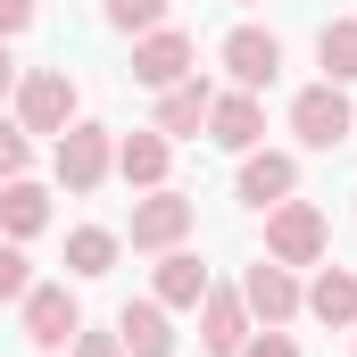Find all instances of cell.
I'll return each instance as SVG.
<instances>
[{"label": "cell", "mask_w": 357, "mask_h": 357, "mask_svg": "<svg viewBox=\"0 0 357 357\" xmlns=\"http://www.w3.org/2000/svg\"><path fill=\"white\" fill-rule=\"evenodd\" d=\"M116 341H125V357H175V324H167L158 299H133L116 316Z\"/></svg>", "instance_id": "obj_12"}, {"label": "cell", "mask_w": 357, "mask_h": 357, "mask_svg": "<svg viewBox=\"0 0 357 357\" xmlns=\"http://www.w3.org/2000/svg\"><path fill=\"white\" fill-rule=\"evenodd\" d=\"M199 299H208V266L183 258V250H167L158 258V307H199Z\"/></svg>", "instance_id": "obj_17"}, {"label": "cell", "mask_w": 357, "mask_h": 357, "mask_svg": "<svg viewBox=\"0 0 357 357\" xmlns=\"http://www.w3.org/2000/svg\"><path fill=\"white\" fill-rule=\"evenodd\" d=\"M33 291V274H25V250L17 241H0V299H25Z\"/></svg>", "instance_id": "obj_23"}, {"label": "cell", "mask_w": 357, "mask_h": 357, "mask_svg": "<svg viewBox=\"0 0 357 357\" xmlns=\"http://www.w3.org/2000/svg\"><path fill=\"white\" fill-rule=\"evenodd\" d=\"M17 125H25V133H67V125H75V75H67V67L17 75Z\"/></svg>", "instance_id": "obj_1"}, {"label": "cell", "mask_w": 357, "mask_h": 357, "mask_svg": "<svg viewBox=\"0 0 357 357\" xmlns=\"http://www.w3.org/2000/svg\"><path fill=\"white\" fill-rule=\"evenodd\" d=\"M199 341H208V357H241V341H250L241 291H216V282H208V299H199Z\"/></svg>", "instance_id": "obj_10"}, {"label": "cell", "mask_w": 357, "mask_h": 357, "mask_svg": "<svg viewBox=\"0 0 357 357\" xmlns=\"http://www.w3.org/2000/svg\"><path fill=\"white\" fill-rule=\"evenodd\" d=\"M307 307H316L324 324H357V274L324 266V274H316V291H307Z\"/></svg>", "instance_id": "obj_19"}, {"label": "cell", "mask_w": 357, "mask_h": 357, "mask_svg": "<svg viewBox=\"0 0 357 357\" xmlns=\"http://www.w3.org/2000/svg\"><path fill=\"white\" fill-rule=\"evenodd\" d=\"M75 333H84L75 291H67V282H33V291H25V341H33V349H67Z\"/></svg>", "instance_id": "obj_5"}, {"label": "cell", "mask_w": 357, "mask_h": 357, "mask_svg": "<svg viewBox=\"0 0 357 357\" xmlns=\"http://www.w3.org/2000/svg\"><path fill=\"white\" fill-rule=\"evenodd\" d=\"M291 133L307 142V150H341L357 133V108L341 100V84H307L299 100H291Z\"/></svg>", "instance_id": "obj_3"}, {"label": "cell", "mask_w": 357, "mask_h": 357, "mask_svg": "<svg viewBox=\"0 0 357 357\" xmlns=\"http://www.w3.org/2000/svg\"><path fill=\"white\" fill-rule=\"evenodd\" d=\"M191 75V33H175V25H150L142 42H133V84H150V91H167Z\"/></svg>", "instance_id": "obj_7"}, {"label": "cell", "mask_w": 357, "mask_h": 357, "mask_svg": "<svg viewBox=\"0 0 357 357\" xmlns=\"http://www.w3.org/2000/svg\"><path fill=\"white\" fill-rule=\"evenodd\" d=\"M108 175H116L108 125H67V133H59V183H67V191H100Z\"/></svg>", "instance_id": "obj_4"}, {"label": "cell", "mask_w": 357, "mask_h": 357, "mask_svg": "<svg viewBox=\"0 0 357 357\" xmlns=\"http://www.w3.org/2000/svg\"><path fill=\"white\" fill-rule=\"evenodd\" d=\"M191 216H199V208H191L183 191H167V183H158V191L133 208V250H175L183 233H191Z\"/></svg>", "instance_id": "obj_8"}, {"label": "cell", "mask_w": 357, "mask_h": 357, "mask_svg": "<svg viewBox=\"0 0 357 357\" xmlns=\"http://www.w3.org/2000/svg\"><path fill=\"white\" fill-rule=\"evenodd\" d=\"M75 357H125L116 333H75Z\"/></svg>", "instance_id": "obj_25"}, {"label": "cell", "mask_w": 357, "mask_h": 357, "mask_svg": "<svg viewBox=\"0 0 357 357\" xmlns=\"http://www.w3.org/2000/svg\"><path fill=\"white\" fill-rule=\"evenodd\" d=\"M208 108H216V91L199 84V75H183V84H167V100H158V133H199Z\"/></svg>", "instance_id": "obj_15"}, {"label": "cell", "mask_w": 357, "mask_h": 357, "mask_svg": "<svg viewBox=\"0 0 357 357\" xmlns=\"http://www.w3.org/2000/svg\"><path fill=\"white\" fill-rule=\"evenodd\" d=\"M274 67H282V42H274V33H258V25H233V33H225V75L241 91H266Z\"/></svg>", "instance_id": "obj_9"}, {"label": "cell", "mask_w": 357, "mask_h": 357, "mask_svg": "<svg viewBox=\"0 0 357 357\" xmlns=\"http://www.w3.org/2000/svg\"><path fill=\"white\" fill-rule=\"evenodd\" d=\"M17 91V59H8V42H0V100Z\"/></svg>", "instance_id": "obj_27"}, {"label": "cell", "mask_w": 357, "mask_h": 357, "mask_svg": "<svg viewBox=\"0 0 357 357\" xmlns=\"http://www.w3.org/2000/svg\"><path fill=\"white\" fill-rule=\"evenodd\" d=\"M316 59H324V84H357V17H333L316 33Z\"/></svg>", "instance_id": "obj_18"}, {"label": "cell", "mask_w": 357, "mask_h": 357, "mask_svg": "<svg viewBox=\"0 0 357 357\" xmlns=\"http://www.w3.org/2000/svg\"><path fill=\"white\" fill-rule=\"evenodd\" d=\"M108 8V25H125V33H150L158 17H167V0H100Z\"/></svg>", "instance_id": "obj_21"}, {"label": "cell", "mask_w": 357, "mask_h": 357, "mask_svg": "<svg viewBox=\"0 0 357 357\" xmlns=\"http://www.w3.org/2000/svg\"><path fill=\"white\" fill-rule=\"evenodd\" d=\"M258 133H266L258 91H225V100L208 108V142H216V150H258Z\"/></svg>", "instance_id": "obj_11"}, {"label": "cell", "mask_w": 357, "mask_h": 357, "mask_svg": "<svg viewBox=\"0 0 357 357\" xmlns=\"http://www.w3.org/2000/svg\"><path fill=\"white\" fill-rule=\"evenodd\" d=\"M67 266H75V274H108V266H116V233H108V225L67 233Z\"/></svg>", "instance_id": "obj_20"}, {"label": "cell", "mask_w": 357, "mask_h": 357, "mask_svg": "<svg viewBox=\"0 0 357 357\" xmlns=\"http://www.w3.org/2000/svg\"><path fill=\"white\" fill-rule=\"evenodd\" d=\"M25 158H33V142H25V125H8V116H0V175L17 183V175H25Z\"/></svg>", "instance_id": "obj_22"}, {"label": "cell", "mask_w": 357, "mask_h": 357, "mask_svg": "<svg viewBox=\"0 0 357 357\" xmlns=\"http://www.w3.org/2000/svg\"><path fill=\"white\" fill-rule=\"evenodd\" d=\"M241 357H299V349H291V333H282V324H266V333H250V341H241Z\"/></svg>", "instance_id": "obj_24"}, {"label": "cell", "mask_w": 357, "mask_h": 357, "mask_svg": "<svg viewBox=\"0 0 357 357\" xmlns=\"http://www.w3.org/2000/svg\"><path fill=\"white\" fill-rule=\"evenodd\" d=\"M25 25H33V0H0V42L25 33Z\"/></svg>", "instance_id": "obj_26"}, {"label": "cell", "mask_w": 357, "mask_h": 357, "mask_svg": "<svg viewBox=\"0 0 357 357\" xmlns=\"http://www.w3.org/2000/svg\"><path fill=\"white\" fill-rule=\"evenodd\" d=\"M167 158H175V150H167V133H125V142H116V175L142 183V191H158V183H167Z\"/></svg>", "instance_id": "obj_14"}, {"label": "cell", "mask_w": 357, "mask_h": 357, "mask_svg": "<svg viewBox=\"0 0 357 357\" xmlns=\"http://www.w3.org/2000/svg\"><path fill=\"white\" fill-rule=\"evenodd\" d=\"M291 183H299V167H291L282 150H241V199H250V208L291 199Z\"/></svg>", "instance_id": "obj_13"}, {"label": "cell", "mask_w": 357, "mask_h": 357, "mask_svg": "<svg viewBox=\"0 0 357 357\" xmlns=\"http://www.w3.org/2000/svg\"><path fill=\"white\" fill-rule=\"evenodd\" d=\"M0 225H8V241H33V233H42V225H50V191H42V183H8V191H0Z\"/></svg>", "instance_id": "obj_16"}, {"label": "cell", "mask_w": 357, "mask_h": 357, "mask_svg": "<svg viewBox=\"0 0 357 357\" xmlns=\"http://www.w3.org/2000/svg\"><path fill=\"white\" fill-rule=\"evenodd\" d=\"M241 307H250L258 324H291V316L307 307V291L291 282V266H274V258H258V266L241 274Z\"/></svg>", "instance_id": "obj_6"}, {"label": "cell", "mask_w": 357, "mask_h": 357, "mask_svg": "<svg viewBox=\"0 0 357 357\" xmlns=\"http://www.w3.org/2000/svg\"><path fill=\"white\" fill-rule=\"evenodd\" d=\"M266 258H274V266H316V258H324V208H307V199H274Z\"/></svg>", "instance_id": "obj_2"}]
</instances>
